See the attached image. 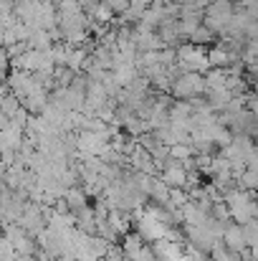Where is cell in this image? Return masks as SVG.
<instances>
[{"label":"cell","instance_id":"obj_2","mask_svg":"<svg viewBox=\"0 0 258 261\" xmlns=\"http://www.w3.org/2000/svg\"><path fill=\"white\" fill-rule=\"evenodd\" d=\"M162 180H165L167 185H185V173H182V170H167Z\"/></svg>","mask_w":258,"mask_h":261},{"label":"cell","instance_id":"obj_3","mask_svg":"<svg viewBox=\"0 0 258 261\" xmlns=\"http://www.w3.org/2000/svg\"><path fill=\"white\" fill-rule=\"evenodd\" d=\"M210 64H215V66H220V64H225L228 61V54L223 51V48H215V51H210Z\"/></svg>","mask_w":258,"mask_h":261},{"label":"cell","instance_id":"obj_1","mask_svg":"<svg viewBox=\"0 0 258 261\" xmlns=\"http://www.w3.org/2000/svg\"><path fill=\"white\" fill-rule=\"evenodd\" d=\"M225 244H228V246H233V249H243L246 239L241 236V231H238V228H231V231H225Z\"/></svg>","mask_w":258,"mask_h":261},{"label":"cell","instance_id":"obj_4","mask_svg":"<svg viewBox=\"0 0 258 261\" xmlns=\"http://www.w3.org/2000/svg\"><path fill=\"white\" fill-rule=\"evenodd\" d=\"M172 155L180 158V160H187V158H190V147H180V145H177V147H172Z\"/></svg>","mask_w":258,"mask_h":261},{"label":"cell","instance_id":"obj_5","mask_svg":"<svg viewBox=\"0 0 258 261\" xmlns=\"http://www.w3.org/2000/svg\"><path fill=\"white\" fill-rule=\"evenodd\" d=\"M182 3H187V0H182Z\"/></svg>","mask_w":258,"mask_h":261}]
</instances>
